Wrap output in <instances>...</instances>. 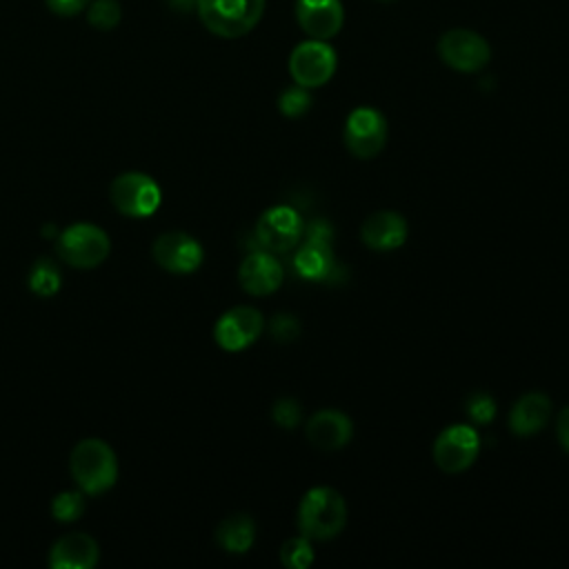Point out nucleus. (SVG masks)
<instances>
[{"mask_svg": "<svg viewBox=\"0 0 569 569\" xmlns=\"http://www.w3.org/2000/svg\"><path fill=\"white\" fill-rule=\"evenodd\" d=\"M551 400L542 391H529L520 396L509 411V429L511 433L525 438L533 436L549 422Z\"/></svg>", "mask_w": 569, "mask_h": 569, "instance_id": "obj_19", "label": "nucleus"}, {"mask_svg": "<svg viewBox=\"0 0 569 569\" xmlns=\"http://www.w3.org/2000/svg\"><path fill=\"white\" fill-rule=\"evenodd\" d=\"M69 471L80 491L87 496H100L118 480V458L104 440L84 438L69 456Z\"/></svg>", "mask_w": 569, "mask_h": 569, "instance_id": "obj_2", "label": "nucleus"}, {"mask_svg": "<svg viewBox=\"0 0 569 569\" xmlns=\"http://www.w3.org/2000/svg\"><path fill=\"white\" fill-rule=\"evenodd\" d=\"M100 556L98 542L82 531L58 538L49 549V567L53 569H91Z\"/></svg>", "mask_w": 569, "mask_h": 569, "instance_id": "obj_18", "label": "nucleus"}, {"mask_svg": "<svg viewBox=\"0 0 569 569\" xmlns=\"http://www.w3.org/2000/svg\"><path fill=\"white\" fill-rule=\"evenodd\" d=\"M467 416L476 422V425H487L493 420L496 416V400L493 396H489L487 391H476L467 398Z\"/></svg>", "mask_w": 569, "mask_h": 569, "instance_id": "obj_26", "label": "nucleus"}, {"mask_svg": "<svg viewBox=\"0 0 569 569\" xmlns=\"http://www.w3.org/2000/svg\"><path fill=\"white\" fill-rule=\"evenodd\" d=\"M122 18L118 0H91L87 9V20L91 27L100 31H111L118 27Z\"/></svg>", "mask_w": 569, "mask_h": 569, "instance_id": "obj_24", "label": "nucleus"}, {"mask_svg": "<svg viewBox=\"0 0 569 569\" xmlns=\"http://www.w3.org/2000/svg\"><path fill=\"white\" fill-rule=\"evenodd\" d=\"M333 229L327 220H313L305 227L302 244L293 253V267L305 280H329L336 269L333 251H331Z\"/></svg>", "mask_w": 569, "mask_h": 569, "instance_id": "obj_7", "label": "nucleus"}, {"mask_svg": "<svg viewBox=\"0 0 569 569\" xmlns=\"http://www.w3.org/2000/svg\"><path fill=\"white\" fill-rule=\"evenodd\" d=\"M296 20L309 38L329 40L342 29L345 9L340 0H296Z\"/></svg>", "mask_w": 569, "mask_h": 569, "instance_id": "obj_15", "label": "nucleus"}, {"mask_svg": "<svg viewBox=\"0 0 569 569\" xmlns=\"http://www.w3.org/2000/svg\"><path fill=\"white\" fill-rule=\"evenodd\" d=\"M56 251L60 260L76 269H93L107 260L111 251L109 236L91 222H76L60 231Z\"/></svg>", "mask_w": 569, "mask_h": 569, "instance_id": "obj_4", "label": "nucleus"}, {"mask_svg": "<svg viewBox=\"0 0 569 569\" xmlns=\"http://www.w3.org/2000/svg\"><path fill=\"white\" fill-rule=\"evenodd\" d=\"M307 440L322 451H338L349 445L353 436V422L338 409H320L305 425Z\"/></svg>", "mask_w": 569, "mask_h": 569, "instance_id": "obj_16", "label": "nucleus"}, {"mask_svg": "<svg viewBox=\"0 0 569 569\" xmlns=\"http://www.w3.org/2000/svg\"><path fill=\"white\" fill-rule=\"evenodd\" d=\"M84 491L76 489H67V491H60L58 496H53L51 500V516L58 520V522H73L78 520L82 513H84Z\"/></svg>", "mask_w": 569, "mask_h": 569, "instance_id": "obj_23", "label": "nucleus"}, {"mask_svg": "<svg viewBox=\"0 0 569 569\" xmlns=\"http://www.w3.org/2000/svg\"><path fill=\"white\" fill-rule=\"evenodd\" d=\"M196 2H198V0H169V4H171L176 11H180V13L196 9Z\"/></svg>", "mask_w": 569, "mask_h": 569, "instance_id": "obj_31", "label": "nucleus"}, {"mask_svg": "<svg viewBox=\"0 0 569 569\" xmlns=\"http://www.w3.org/2000/svg\"><path fill=\"white\" fill-rule=\"evenodd\" d=\"M269 331L276 340L280 342H289V340H296L298 333H300V322L296 316H289V313H278L271 318V325H269Z\"/></svg>", "mask_w": 569, "mask_h": 569, "instance_id": "obj_28", "label": "nucleus"}, {"mask_svg": "<svg viewBox=\"0 0 569 569\" xmlns=\"http://www.w3.org/2000/svg\"><path fill=\"white\" fill-rule=\"evenodd\" d=\"M407 233V220L391 209L373 211L360 227V240L373 251H393L402 247Z\"/></svg>", "mask_w": 569, "mask_h": 569, "instance_id": "obj_17", "label": "nucleus"}, {"mask_svg": "<svg viewBox=\"0 0 569 569\" xmlns=\"http://www.w3.org/2000/svg\"><path fill=\"white\" fill-rule=\"evenodd\" d=\"M282 280L284 269L278 258L267 249L247 253L238 267V282L249 296H269L280 289Z\"/></svg>", "mask_w": 569, "mask_h": 569, "instance_id": "obj_14", "label": "nucleus"}, {"mask_svg": "<svg viewBox=\"0 0 569 569\" xmlns=\"http://www.w3.org/2000/svg\"><path fill=\"white\" fill-rule=\"evenodd\" d=\"M342 138L353 158L371 160L387 144V118L373 107H356L345 120Z\"/></svg>", "mask_w": 569, "mask_h": 569, "instance_id": "obj_9", "label": "nucleus"}, {"mask_svg": "<svg viewBox=\"0 0 569 569\" xmlns=\"http://www.w3.org/2000/svg\"><path fill=\"white\" fill-rule=\"evenodd\" d=\"M280 560L287 569H307L313 562L311 540L305 536H291L280 547Z\"/></svg>", "mask_w": 569, "mask_h": 569, "instance_id": "obj_22", "label": "nucleus"}, {"mask_svg": "<svg viewBox=\"0 0 569 569\" xmlns=\"http://www.w3.org/2000/svg\"><path fill=\"white\" fill-rule=\"evenodd\" d=\"M338 67L333 47L327 40L309 38L293 47L289 56V73L296 84L305 89H318L327 84Z\"/></svg>", "mask_w": 569, "mask_h": 569, "instance_id": "obj_6", "label": "nucleus"}, {"mask_svg": "<svg viewBox=\"0 0 569 569\" xmlns=\"http://www.w3.org/2000/svg\"><path fill=\"white\" fill-rule=\"evenodd\" d=\"M153 260L169 273H193L204 258L202 244L187 231H167L151 244Z\"/></svg>", "mask_w": 569, "mask_h": 569, "instance_id": "obj_13", "label": "nucleus"}, {"mask_svg": "<svg viewBox=\"0 0 569 569\" xmlns=\"http://www.w3.org/2000/svg\"><path fill=\"white\" fill-rule=\"evenodd\" d=\"M256 540V522L247 513H231L216 527V542L227 553H247Z\"/></svg>", "mask_w": 569, "mask_h": 569, "instance_id": "obj_20", "label": "nucleus"}, {"mask_svg": "<svg viewBox=\"0 0 569 569\" xmlns=\"http://www.w3.org/2000/svg\"><path fill=\"white\" fill-rule=\"evenodd\" d=\"M196 11L207 31L218 38L247 36L264 13V0H198Z\"/></svg>", "mask_w": 569, "mask_h": 569, "instance_id": "obj_3", "label": "nucleus"}, {"mask_svg": "<svg viewBox=\"0 0 569 569\" xmlns=\"http://www.w3.org/2000/svg\"><path fill=\"white\" fill-rule=\"evenodd\" d=\"M253 233L262 249L271 253H287L300 244L305 222L293 207L276 204L258 218Z\"/></svg>", "mask_w": 569, "mask_h": 569, "instance_id": "obj_11", "label": "nucleus"}, {"mask_svg": "<svg viewBox=\"0 0 569 569\" xmlns=\"http://www.w3.org/2000/svg\"><path fill=\"white\" fill-rule=\"evenodd\" d=\"M309 107H311V93L300 84L287 87L278 98V109L287 118H300L302 113L309 111Z\"/></svg>", "mask_w": 569, "mask_h": 569, "instance_id": "obj_25", "label": "nucleus"}, {"mask_svg": "<svg viewBox=\"0 0 569 569\" xmlns=\"http://www.w3.org/2000/svg\"><path fill=\"white\" fill-rule=\"evenodd\" d=\"M264 327V318L256 307H233L213 325V340L224 351H242L253 345Z\"/></svg>", "mask_w": 569, "mask_h": 569, "instance_id": "obj_12", "label": "nucleus"}, {"mask_svg": "<svg viewBox=\"0 0 569 569\" xmlns=\"http://www.w3.org/2000/svg\"><path fill=\"white\" fill-rule=\"evenodd\" d=\"M29 289L36 293V296H53L58 293L60 284H62V273H60V267L51 260V258H38L31 269H29Z\"/></svg>", "mask_w": 569, "mask_h": 569, "instance_id": "obj_21", "label": "nucleus"}, {"mask_svg": "<svg viewBox=\"0 0 569 569\" xmlns=\"http://www.w3.org/2000/svg\"><path fill=\"white\" fill-rule=\"evenodd\" d=\"M113 207L129 218H149L162 202L160 184L142 171H124L109 187Z\"/></svg>", "mask_w": 569, "mask_h": 569, "instance_id": "obj_5", "label": "nucleus"}, {"mask_svg": "<svg viewBox=\"0 0 569 569\" xmlns=\"http://www.w3.org/2000/svg\"><path fill=\"white\" fill-rule=\"evenodd\" d=\"M556 436H558L562 449L569 453V405L560 411V416L556 420Z\"/></svg>", "mask_w": 569, "mask_h": 569, "instance_id": "obj_30", "label": "nucleus"}, {"mask_svg": "<svg viewBox=\"0 0 569 569\" xmlns=\"http://www.w3.org/2000/svg\"><path fill=\"white\" fill-rule=\"evenodd\" d=\"M89 2L91 0H44L49 11H53L56 16H62V18L78 16L80 11H84L89 7Z\"/></svg>", "mask_w": 569, "mask_h": 569, "instance_id": "obj_29", "label": "nucleus"}, {"mask_svg": "<svg viewBox=\"0 0 569 569\" xmlns=\"http://www.w3.org/2000/svg\"><path fill=\"white\" fill-rule=\"evenodd\" d=\"M438 56L449 69L473 73L489 64L491 47L471 29H449L438 40Z\"/></svg>", "mask_w": 569, "mask_h": 569, "instance_id": "obj_10", "label": "nucleus"}, {"mask_svg": "<svg viewBox=\"0 0 569 569\" xmlns=\"http://www.w3.org/2000/svg\"><path fill=\"white\" fill-rule=\"evenodd\" d=\"M347 502L333 487H311L298 505L300 536L325 542L333 540L347 527Z\"/></svg>", "mask_w": 569, "mask_h": 569, "instance_id": "obj_1", "label": "nucleus"}, {"mask_svg": "<svg viewBox=\"0 0 569 569\" xmlns=\"http://www.w3.org/2000/svg\"><path fill=\"white\" fill-rule=\"evenodd\" d=\"M271 418L282 429H296L302 420V407L293 398H280L271 409Z\"/></svg>", "mask_w": 569, "mask_h": 569, "instance_id": "obj_27", "label": "nucleus"}, {"mask_svg": "<svg viewBox=\"0 0 569 569\" xmlns=\"http://www.w3.org/2000/svg\"><path fill=\"white\" fill-rule=\"evenodd\" d=\"M480 453V436L471 425L445 427L431 447L433 462L445 473H460L469 469Z\"/></svg>", "mask_w": 569, "mask_h": 569, "instance_id": "obj_8", "label": "nucleus"}]
</instances>
